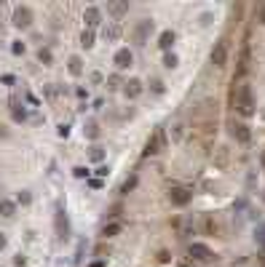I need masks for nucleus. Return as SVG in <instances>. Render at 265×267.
Returning a JSON list of instances; mask_svg holds the SVG:
<instances>
[{"label":"nucleus","mask_w":265,"mask_h":267,"mask_svg":"<svg viewBox=\"0 0 265 267\" xmlns=\"http://www.w3.org/2000/svg\"><path fill=\"white\" fill-rule=\"evenodd\" d=\"M212 163H214V168H220V171H225L228 168V163H230V150L225 144H220L217 150L212 152Z\"/></svg>","instance_id":"obj_8"},{"label":"nucleus","mask_w":265,"mask_h":267,"mask_svg":"<svg viewBox=\"0 0 265 267\" xmlns=\"http://www.w3.org/2000/svg\"><path fill=\"white\" fill-rule=\"evenodd\" d=\"M182 136H185V126H182V123H177V126L172 128V139L174 142H182Z\"/></svg>","instance_id":"obj_27"},{"label":"nucleus","mask_w":265,"mask_h":267,"mask_svg":"<svg viewBox=\"0 0 265 267\" xmlns=\"http://www.w3.org/2000/svg\"><path fill=\"white\" fill-rule=\"evenodd\" d=\"M11 54H16V56L24 54V43H22V41H14V43H11Z\"/></svg>","instance_id":"obj_30"},{"label":"nucleus","mask_w":265,"mask_h":267,"mask_svg":"<svg viewBox=\"0 0 265 267\" xmlns=\"http://www.w3.org/2000/svg\"><path fill=\"white\" fill-rule=\"evenodd\" d=\"M88 185H91V190H99V187H102V179H88Z\"/></svg>","instance_id":"obj_35"},{"label":"nucleus","mask_w":265,"mask_h":267,"mask_svg":"<svg viewBox=\"0 0 265 267\" xmlns=\"http://www.w3.org/2000/svg\"><path fill=\"white\" fill-rule=\"evenodd\" d=\"M88 158H91V161H102V158H105V150H102V147H99V144H94L91 147V152H88Z\"/></svg>","instance_id":"obj_26"},{"label":"nucleus","mask_w":265,"mask_h":267,"mask_svg":"<svg viewBox=\"0 0 265 267\" xmlns=\"http://www.w3.org/2000/svg\"><path fill=\"white\" fill-rule=\"evenodd\" d=\"M153 21L150 19H142V21H137L134 24V30H132V38H134V43L137 45H145L148 43V38H150V32H153Z\"/></svg>","instance_id":"obj_5"},{"label":"nucleus","mask_w":265,"mask_h":267,"mask_svg":"<svg viewBox=\"0 0 265 267\" xmlns=\"http://www.w3.org/2000/svg\"><path fill=\"white\" fill-rule=\"evenodd\" d=\"M83 21H86V30H94V27H99V21H102V14H99L97 5H88V8L83 11Z\"/></svg>","instance_id":"obj_12"},{"label":"nucleus","mask_w":265,"mask_h":267,"mask_svg":"<svg viewBox=\"0 0 265 267\" xmlns=\"http://www.w3.org/2000/svg\"><path fill=\"white\" fill-rule=\"evenodd\" d=\"M169 259H172V257H169V251H158V262H163V265H166Z\"/></svg>","instance_id":"obj_34"},{"label":"nucleus","mask_w":265,"mask_h":267,"mask_svg":"<svg viewBox=\"0 0 265 267\" xmlns=\"http://www.w3.org/2000/svg\"><path fill=\"white\" fill-rule=\"evenodd\" d=\"M121 230H123V222H110L102 227V238H115Z\"/></svg>","instance_id":"obj_19"},{"label":"nucleus","mask_w":265,"mask_h":267,"mask_svg":"<svg viewBox=\"0 0 265 267\" xmlns=\"http://www.w3.org/2000/svg\"><path fill=\"white\" fill-rule=\"evenodd\" d=\"M179 267H190V265H179Z\"/></svg>","instance_id":"obj_44"},{"label":"nucleus","mask_w":265,"mask_h":267,"mask_svg":"<svg viewBox=\"0 0 265 267\" xmlns=\"http://www.w3.org/2000/svg\"><path fill=\"white\" fill-rule=\"evenodd\" d=\"M188 254H190V259H193V262H199V265H209L212 259H214V251H212L209 246H204V243H190Z\"/></svg>","instance_id":"obj_4"},{"label":"nucleus","mask_w":265,"mask_h":267,"mask_svg":"<svg viewBox=\"0 0 265 267\" xmlns=\"http://www.w3.org/2000/svg\"><path fill=\"white\" fill-rule=\"evenodd\" d=\"M102 177H107V166H99L97 168V179H102Z\"/></svg>","instance_id":"obj_37"},{"label":"nucleus","mask_w":265,"mask_h":267,"mask_svg":"<svg viewBox=\"0 0 265 267\" xmlns=\"http://www.w3.org/2000/svg\"><path fill=\"white\" fill-rule=\"evenodd\" d=\"M38 62H43V64H51V62H54L51 51H48V48H41V51H38Z\"/></svg>","instance_id":"obj_25"},{"label":"nucleus","mask_w":265,"mask_h":267,"mask_svg":"<svg viewBox=\"0 0 265 267\" xmlns=\"http://www.w3.org/2000/svg\"><path fill=\"white\" fill-rule=\"evenodd\" d=\"M260 161H263V168H265V152H263V155H260Z\"/></svg>","instance_id":"obj_42"},{"label":"nucleus","mask_w":265,"mask_h":267,"mask_svg":"<svg viewBox=\"0 0 265 267\" xmlns=\"http://www.w3.org/2000/svg\"><path fill=\"white\" fill-rule=\"evenodd\" d=\"M139 94H142V81H139V78H129V81L123 83V96H126V99H137Z\"/></svg>","instance_id":"obj_13"},{"label":"nucleus","mask_w":265,"mask_h":267,"mask_svg":"<svg viewBox=\"0 0 265 267\" xmlns=\"http://www.w3.org/2000/svg\"><path fill=\"white\" fill-rule=\"evenodd\" d=\"M134 187H137V177H129V179L121 185V192H132Z\"/></svg>","instance_id":"obj_28"},{"label":"nucleus","mask_w":265,"mask_h":267,"mask_svg":"<svg viewBox=\"0 0 265 267\" xmlns=\"http://www.w3.org/2000/svg\"><path fill=\"white\" fill-rule=\"evenodd\" d=\"M233 107L244 118L255 115V96H252V88L246 83H239V88L233 86Z\"/></svg>","instance_id":"obj_1"},{"label":"nucleus","mask_w":265,"mask_h":267,"mask_svg":"<svg viewBox=\"0 0 265 267\" xmlns=\"http://www.w3.org/2000/svg\"><path fill=\"white\" fill-rule=\"evenodd\" d=\"M121 86H123V83H121V78H118V75L107 78V88H110V91H115V88H121Z\"/></svg>","instance_id":"obj_29"},{"label":"nucleus","mask_w":265,"mask_h":267,"mask_svg":"<svg viewBox=\"0 0 265 267\" xmlns=\"http://www.w3.org/2000/svg\"><path fill=\"white\" fill-rule=\"evenodd\" d=\"M263 265H265V248H263Z\"/></svg>","instance_id":"obj_43"},{"label":"nucleus","mask_w":265,"mask_h":267,"mask_svg":"<svg viewBox=\"0 0 265 267\" xmlns=\"http://www.w3.org/2000/svg\"><path fill=\"white\" fill-rule=\"evenodd\" d=\"M230 134L236 136V142H241V144H249L252 142V131L246 123H230Z\"/></svg>","instance_id":"obj_10"},{"label":"nucleus","mask_w":265,"mask_h":267,"mask_svg":"<svg viewBox=\"0 0 265 267\" xmlns=\"http://www.w3.org/2000/svg\"><path fill=\"white\" fill-rule=\"evenodd\" d=\"M67 134H70V128H67L65 123H62V126H59V136H67Z\"/></svg>","instance_id":"obj_39"},{"label":"nucleus","mask_w":265,"mask_h":267,"mask_svg":"<svg viewBox=\"0 0 265 267\" xmlns=\"http://www.w3.org/2000/svg\"><path fill=\"white\" fill-rule=\"evenodd\" d=\"M257 241L265 243V225H263V227H257Z\"/></svg>","instance_id":"obj_33"},{"label":"nucleus","mask_w":265,"mask_h":267,"mask_svg":"<svg viewBox=\"0 0 265 267\" xmlns=\"http://www.w3.org/2000/svg\"><path fill=\"white\" fill-rule=\"evenodd\" d=\"M14 214H16V203L14 201H0V217L11 219Z\"/></svg>","instance_id":"obj_20"},{"label":"nucleus","mask_w":265,"mask_h":267,"mask_svg":"<svg viewBox=\"0 0 265 267\" xmlns=\"http://www.w3.org/2000/svg\"><path fill=\"white\" fill-rule=\"evenodd\" d=\"M179 64V59H177V54H172V51H169L166 56H163V67H166V70H174V67Z\"/></svg>","instance_id":"obj_24"},{"label":"nucleus","mask_w":265,"mask_h":267,"mask_svg":"<svg viewBox=\"0 0 265 267\" xmlns=\"http://www.w3.org/2000/svg\"><path fill=\"white\" fill-rule=\"evenodd\" d=\"M112 62H115L118 70H126V67H132L134 56H132V51H129V48H118L115 51V59H112Z\"/></svg>","instance_id":"obj_14"},{"label":"nucleus","mask_w":265,"mask_h":267,"mask_svg":"<svg viewBox=\"0 0 265 267\" xmlns=\"http://www.w3.org/2000/svg\"><path fill=\"white\" fill-rule=\"evenodd\" d=\"M91 267H105V265H102V262H94V265H91Z\"/></svg>","instance_id":"obj_41"},{"label":"nucleus","mask_w":265,"mask_h":267,"mask_svg":"<svg viewBox=\"0 0 265 267\" xmlns=\"http://www.w3.org/2000/svg\"><path fill=\"white\" fill-rule=\"evenodd\" d=\"M204 227H206L209 235H220V222L212 217V214H206V217H204Z\"/></svg>","instance_id":"obj_21"},{"label":"nucleus","mask_w":265,"mask_h":267,"mask_svg":"<svg viewBox=\"0 0 265 267\" xmlns=\"http://www.w3.org/2000/svg\"><path fill=\"white\" fill-rule=\"evenodd\" d=\"M246 72H249V45L244 43V48H241V56H239V70H236V75H233V83L241 81Z\"/></svg>","instance_id":"obj_11"},{"label":"nucleus","mask_w":265,"mask_h":267,"mask_svg":"<svg viewBox=\"0 0 265 267\" xmlns=\"http://www.w3.org/2000/svg\"><path fill=\"white\" fill-rule=\"evenodd\" d=\"M67 70H70V75L81 78L83 75V59L81 56H70V59H67Z\"/></svg>","instance_id":"obj_16"},{"label":"nucleus","mask_w":265,"mask_h":267,"mask_svg":"<svg viewBox=\"0 0 265 267\" xmlns=\"http://www.w3.org/2000/svg\"><path fill=\"white\" fill-rule=\"evenodd\" d=\"M81 45L83 48H91L94 45V30H83L81 32Z\"/></svg>","instance_id":"obj_23"},{"label":"nucleus","mask_w":265,"mask_h":267,"mask_svg":"<svg viewBox=\"0 0 265 267\" xmlns=\"http://www.w3.org/2000/svg\"><path fill=\"white\" fill-rule=\"evenodd\" d=\"M163 150H166V128L158 126L153 131V136L145 142V155H158V152H163Z\"/></svg>","instance_id":"obj_2"},{"label":"nucleus","mask_w":265,"mask_h":267,"mask_svg":"<svg viewBox=\"0 0 265 267\" xmlns=\"http://www.w3.org/2000/svg\"><path fill=\"white\" fill-rule=\"evenodd\" d=\"M169 201H172L174 206H188V203L193 201V192H190L188 187H172V190H169Z\"/></svg>","instance_id":"obj_7"},{"label":"nucleus","mask_w":265,"mask_h":267,"mask_svg":"<svg viewBox=\"0 0 265 267\" xmlns=\"http://www.w3.org/2000/svg\"><path fill=\"white\" fill-rule=\"evenodd\" d=\"M72 174H75L78 179H83V177L88 179V168H83V166H75V168H72Z\"/></svg>","instance_id":"obj_31"},{"label":"nucleus","mask_w":265,"mask_h":267,"mask_svg":"<svg viewBox=\"0 0 265 267\" xmlns=\"http://www.w3.org/2000/svg\"><path fill=\"white\" fill-rule=\"evenodd\" d=\"M54 227H56V238H59V241H65V238L70 235V222H67V214H65V208H62V206H56Z\"/></svg>","instance_id":"obj_6"},{"label":"nucleus","mask_w":265,"mask_h":267,"mask_svg":"<svg viewBox=\"0 0 265 267\" xmlns=\"http://www.w3.org/2000/svg\"><path fill=\"white\" fill-rule=\"evenodd\" d=\"M174 45V32L172 30H166V32H161V38H158V48H163L169 54V48Z\"/></svg>","instance_id":"obj_18"},{"label":"nucleus","mask_w":265,"mask_h":267,"mask_svg":"<svg viewBox=\"0 0 265 267\" xmlns=\"http://www.w3.org/2000/svg\"><path fill=\"white\" fill-rule=\"evenodd\" d=\"M83 134H86L88 139H99V123L88 121V123H86V128H83Z\"/></svg>","instance_id":"obj_22"},{"label":"nucleus","mask_w":265,"mask_h":267,"mask_svg":"<svg viewBox=\"0 0 265 267\" xmlns=\"http://www.w3.org/2000/svg\"><path fill=\"white\" fill-rule=\"evenodd\" d=\"M153 91H155V94H163V83L161 81H153Z\"/></svg>","instance_id":"obj_36"},{"label":"nucleus","mask_w":265,"mask_h":267,"mask_svg":"<svg viewBox=\"0 0 265 267\" xmlns=\"http://www.w3.org/2000/svg\"><path fill=\"white\" fill-rule=\"evenodd\" d=\"M102 35H105V41H110V43H115L118 38H121V27L112 21V24H107L105 30H102Z\"/></svg>","instance_id":"obj_17"},{"label":"nucleus","mask_w":265,"mask_h":267,"mask_svg":"<svg viewBox=\"0 0 265 267\" xmlns=\"http://www.w3.org/2000/svg\"><path fill=\"white\" fill-rule=\"evenodd\" d=\"M107 11H110L112 16H123L129 11V3L126 0H110V3H107Z\"/></svg>","instance_id":"obj_15"},{"label":"nucleus","mask_w":265,"mask_h":267,"mask_svg":"<svg viewBox=\"0 0 265 267\" xmlns=\"http://www.w3.org/2000/svg\"><path fill=\"white\" fill-rule=\"evenodd\" d=\"M257 21H260V24H265V5L260 8V14H257Z\"/></svg>","instance_id":"obj_38"},{"label":"nucleus","mask_w":265,"mask_h":267,"mask_svg":"<svg viewBox=\"0 0 265 267\" xmlns=\"http://www.w3.org/2000/svg\"><path fill=\"white\" fill-rule=\"evenodd\" d=\"M30 24H32V11L27 8V5H19V8L14 11V27H19V30H27Z\"/></svg>","instance_id":"obj_9"},{"label":"nucleus","mask_w":265,"mask_h":267,"mask_svg":"<svg viewBox=\"0 0 265 267\" xmlns=\"http://www.w3.org/2000/svg\"><path fill=\"white\" fill-rule=\"evenodd\" d=\"M30 201H32V195H30L27 190H24V192H19V203H22V206H27Z\"/></svg>","instance_id":"obj_32"},{"label":"nucleus","mask_w":265,"mask_h":267,"mask_svg":"<svg viewBox=\"0 0 265 267\" xmlns=\"http://www.w3.org/2000/svg\"><path fill=\"white\" fill-rule=\"evenodd\" d=\"M3 248H5V235L0 232V251H3Z\"/></svg>","instance_id":"obj_40"},{"label":"nucleus","mask_w":265,"mask_h":267,"mask_svg":"<svg viewBox=\"0 0 265 267\" xmlns=\"http://www.w3.org/2000/svg\"><path fill=\"white\" fill-rule=\"evenodd\" d=\"M209 62H212L214 70H222V67L228 64V41H225V38H220V41L214 43V48L209 54Z\"/></svg>","instance_id":"obj_3"}]
</instances>
